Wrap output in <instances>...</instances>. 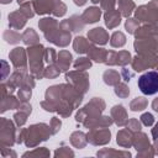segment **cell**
<instances>
[{"instance_id":"6da1fadb","label":"cell","mask_w":158,"mask_h":158,"mask_svg":"<svg viewBox=\"0 0 158 158\" xmlns=\"http://www.w3.org/2000/svg\"><path fill=\"white\" fill-rule=\"evenodd\" d=\"M138 88L144 95H154L158 93V72L151 70L138 78Z\"/></svg>"}]
</instances>
